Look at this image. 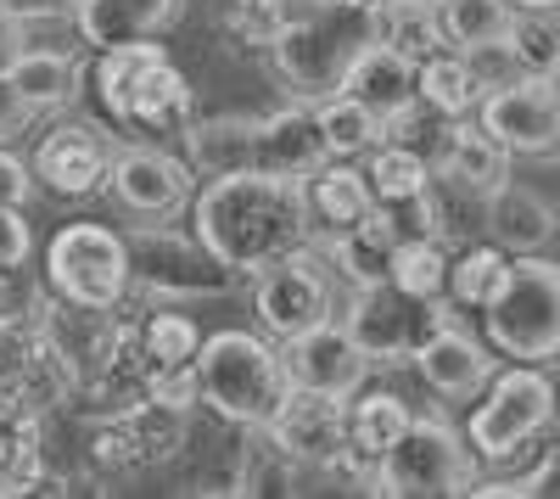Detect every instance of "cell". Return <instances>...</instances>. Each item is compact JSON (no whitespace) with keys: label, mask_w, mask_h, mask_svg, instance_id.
<instances>
[{"label":"cell","mask_w":560,"mask_h":499,"mask_svg":"<svg viewBox=\"0 0 560 499\" xmlns=\"http://www.w3.org/2000/svg\"><path fill=\"white\" fill-rule=\"evenodd\" d=\"M197 208V236L236 269V276H258L264 264L308 242V213L303 192L287 174H213L191 197Z\"/></svg>","instance_id":"obj_1"},{"label":"cell","mask_w":560,"mask_h":499,"mask_svg":"<svg viewBox=\"0 0 560 499\" xmlns=\"http://www.w3.org/2000/svg\"><path fill=\"white\" fill-rule=\"evenodd\" d=\"M370 39H382V0H275L269 57L298 102L337 96L348 62Z\"/></svg>","instance_id":"obj_2"},{"label":"cell","mask_w":560,"mask_h":499,"mask_svg":"<svg viewBox=\"0 0 560 499\" xmlns=\"http://www.w3.org/2000/svg\"><path fill=\"white\" fill-rule=\"evenodd\" d=\"M185 152L191 169L202 174H287L303 179L308 169L325 163V141H319V118L308 102L280 107V113H258V118H202L185 124Z\"/></svg>","instance_id":"obj_3"},{"label":"cell","mask_w":560,"mask_h":499,"mask_svg":"<svg viewBox=\"0 0 560 499\" xmlns=\"http://www.w3.org/2000/svg\"><path fill=\"white\" fill-rule=\"evenodd\" d=\"M287 393H292L287 359H280L264 337H253V332L202 337V348H197V398L213 404V416L258 432V427L275 421Z\"/></svg>","instance_id":"obj_4"},{"label":"cell","mask_w":560,"mask_h":499,"mask_svg":"<svg viewBox=\"0 0 560 499\" xmlns=\"http://www.w3.org/2000/svg\"><path fill=\"white\" fill-rule=\"evenodd\" d=\"M96 79L102 118L118 129H185L191 124V84L168 62L158 39H135L102 51V62L90 68Z\"/></svg>","instance_id":"obj_5"},{"label":"cell","mask_w":560,"mask_h":499,"mask_svg":"<svg viewBox=\"0 0 560 499\" xmlns=\"http://www.w3.org/2000/svg\"><path fill=\"white\" fill-rule=\"evenodd\" d=\"M488 348L516 365H549L560 359V264L538 253H516L504 287L482 303Z\"/></svg>","instance_id":"obj_6"},{"label":"cell","mask_w":560,"mask_h":499,"mask_svg":"<svg viewBox=\"0 0 560 499\" xmlns=\"http://www.w3.org/2000/svg\"><path fill=\"white\" fill-rule=\"evenodd\" d=\"M129 247V287L152 292L163 303H191V298H224L236 287L230 269L197 231H168V224H135L124 236Z\"/></svg>","instance_id":"obj_7"},{"label":"cell","mask_w":560,"mask_h":499,"mask_svg":"<svg viewBox=\"0 0 560 499\" xmlns=\"http://www.w3.org/2000/svg\"><path fill=\"white\" fill-rule=\"evenodd\" d=\"M39 343H45V359L62 371L68 387H107L124 359H129V326L118 321V309H90V303H45L39 309Z\"/></svg>","instance_id":"obj_8"},{"label":"cell","mask_w":560,"mask_h":499,"mask_svg":"<svg viewBox=\"0 0 560 499\" xmlns=\"http://www.w3.org/2000/svg\"><path fill=\"white\" fill-rule=\"evenodd\" d=\"M477 483V455L448 421L409 416L404 438L376 461V494L387 499H427V494H465Z\"/></svg>","instance_id":"obj_9"},{"label":"cell","mask_w":560,"mask_h":499,"mask_svg":"<svg viewBox=\"0 0 560 499\" xmlns=\"http://www.w3.org/2000/svg\"><path fill=\"white\" fill-rule=\"evenodd\" d=\"M555 421V382L538 365H510L504 376H488V398L471 410L465 443L477 461H510Z\"/></svg>","instance_id":"obj_10"},{"label":"cell","mask_w":560,"mask_h":499,"mask_svg":"<svg viewBox=\"0 0 560 499\" xmlns=\"http://www.w3.org/2000/svg\"><path fill=\"white\" fill-rule=\"evenodd\" d=\"M45 281L68 303H90V309H118L129 292V247L107 224L73 219L51 236L45 247Z\"/></svg>","instance_id":"obj_11"},{"label":"cell","mask_w":560,"mask_h":499,"mask_svg":"<svg viewBox=\"0 0 560 499\" xmlns=\"http://www.w3.org/2000/svg\"><path fill=\"white\" fill-rule=\"evenodd\" d=\"M443 321H454L443 298H409L393 281H370V287H353L342 326L353 332V343L364 348L370 365H404Z\"/></svg>","instance_id":"obj_12"},{"label":"cell","mask_w":560,"mask_h":499,"mask_svg":"<svg viewBox=\"0 0 560 499\" xmlns=\"http://www.w3.org/2000/svg\"><path fill=\"white\" fill-rule=\"evenodd\" d=\"M477 124L493 135L510 158H538V163L560 158V96H555L549 79L516 73V79L482 90Z\"/></svg>","instance_id":"obj_13"},{"label":"cell","mask_w":560,"mask_h":499,"mask_svg":"<svg viewBox=\"0 0 560 499\" xmlns=\"http://www.w3.org/2000/svg\"><path fill=\"white\" fill-rule=\"evenodd\" d=\"M258 321L275 343H287L319 321H331V276H325V264L319 253L308 247H292V253H280L275 264L258 269Z\"/></svg>","instance_id":"obj_14"},{"label":"cell","mask_w":560,"mask_h":499,"mask_svg":"<svg viewBox=\"0 0 560 499\" xmlns=\"http://www.w3.org/2000/svg\"><path fill=\"white\" fill-rule=\"evenodd\" d=\"M107 192L140 219H174L197 197V174L158 147H124L107 169Z\"/></svg>","instance_id":"obj_15"},{"label":"cell","mask_w":560,"mask_h":499,"mask_svg":"<svg viewBox=\"0 0 560 499\" xmlns=\"http://www.w3.org/2000/svg\"><path fill=\"white\" fill-rule=\"evenodd\" d=\"M287 376H292V387H314V393H337V398H353L359 387H364V376H370V359H364V348L353 343V332L348 326H337V321H319V326H308V332H298V337H287Z\"/></svg>","instance_id":"obj_16"},{"label":"cell","mask_w":560,"mask_h":499,"mask_svg":"<svg viewBox=\"0 0 560 499\" xmlns=\"http://www.w3.org/2000/svg\"><path fill=\"white\" fill-rule=\"evenodd\" d=\"M264 432H269V443L280 449V455H292L298 466H325L348 443V398L292 387Z\"/></svg>","instance_id":"obj_17"},{"label":"cell","mask_w":560,"mask_h":499,"mask_svg":"<svg viewBox=\"0 0 560 499\" xmlns=\"http://www.w3.org/2000/svg\"><path fill=\"white\" fill-rule=\"evenodd\" d=\"M337 90H342V96H353V102H364L370 113L387 124V135H393L420 107V62L404 57L398 45H387V39H370L364 51L348 62V73H342Z\"/></svg>","instance_id":"obj_18"},{"label":"cell","mask_w":560,"mask_h":499,"mask_svg":"<svg viewBox=\"0 0 560 499\" xmlns=\"http://www.w3.org/2000/svg\"><path fill=\"white\" fill-rule=\"evenodd\" d=\"M415 371H420V382H427L432 393H443V398H471L493 376V348L477 343L459 321H443L427 343L415 348Z\"/></svg>","instance_id":"obj_19"},{"label":"cell","mask_w":560,"mask_h":499,"mask_svg":"<svg viewBox=\"0 0 560 499\" xmlns=\"http://www.w3.org/2000/svg\"><path fill=\"white\" fill-rule=\"evenodd\" d=\"M28 169H34V179H39L45 192H57V197H90V192L107 186L113 158H107V147L84 124H62V129H51L39 141V152H34Z\"/></svg>","instance_id":"obj_20"},{"label":"cell","mask_w":560,"mask_h":499,"mask_svg":"<svg viewBox=\"0 0 560 499\" xmlns=\"http://www.w3.org/2000/svg\"><path fill=\"white\" fill-rule=\"evenodd\" d=\"M432 174H443L448 186L471 192V197H493L504 179H510V152L493 141V135L471 118H448L443 141H438V158H432Z\"/></svg>","instance_id":"obj_21"},{"label":"cell","mask_w":560,"mask_h":499,"mask_svg":"<svg viewBox=\"0 0 560 499\" xmlns=\"http://www.w3.org/2000/svg\"><path fill=\"white\" fill-rule=\"evenodd\" d=\"M298 192H303V213H308V236H319V242L348 231V224H359L376 208V197L364 186V169H353L348 158H325L319 169H308L298 179Z\"/></svg>","instance_id":"obj_22"},{"label":"cell","mask_w":560,"mask_h":499,"mask_svg":"<svg viewBox=\"0 0 560 499\" xmlns=\"http://www.w3.org/2000/svg\"><path fill=\"white\" fill-rule=\"evenodd\" d=\"M179 18V0H73V28L90 51L152 39Z\"/></svg>","instance_id":"obj_23"},{"label":"cell","mask_w":560,"mask_h":499,"mask_svg":"<svg viewBox=\"0 0 560 499\" xmlns=\"http://www.w3.org/2000/svg\"><path fill=\"white\" fill-rule=\"evenodd\" d=\"M28 398H0V499L45 488V443Z\"/></svg>","instance_id":"obj_24"},{"label":"cell","mask_w":560,"mask_h":499,"mask_svg":"<svg viewBox=\"0 0 560 499\" xmlns=\"http://www.w3.org/2000/svg\"><path fill=\"white\" fill-rule=\"evenodd\" d=\"M12 79V90H18V102L28 107V113H62V107H73V96H79V62L68 57V51H57V45H23V51L0 68Z\"/></svg>","instance_id":"obj_25"},{"label":"cell","mask_w":560,"mask_h":499,"mask_svg":"<svg viewBox=\"0 0 560 499\" xmlns=\"http://www.w3.org/2000/svg\"><path fill=\"white\" fill-rule=\"evenodd\" d=\"M488 231L504 253H538L549 247V236L560 231V213L549 208V197L527 192V186H504L488 197Z\"/></svg>","instance_id":"obj_26"},{"label":"cell","mask_w":560,"mask_h":499,"mask_svg":"<svg viewBox=\"0 0 560 499\" xmlns=\"http://www.w3.org/2000/svg\"><path fill=\"white\" fill-rule=\"evenodd\" d=\"M393 247H398V236H393V224H387L376 208H370L359 224H348V231L325 236V258H331L353 287L387 281V269H393Z\"/></svg>","instance_id":"obj_27"},{"label":"cell","mask_w":560,"mask_h":499,"mask_svg":"<svg viewBox=\"0 0 560 499\" xmlns=\"http://www.w3.org/2000/svg\"><path fill=\"white\" fill-rule=\"evenodd\" d=\"M482 79L477 68L465 62V51H454V45H443V51L420 57V102H427L432 113L443 118H471L477 102H482Z\"/></svg>","instance_id":"obj_28"},{"label":"cell","mask_w":560,"mask_h":499,"mask_svg":"<svg viewBox=\"0 0 560 499\" xmlns=\"http://www.w3.org/2000/svg\"><path fill=\"white\" fill-rule=\"evenodd\" d=\"M314 118H319V141H325V158H364L370 147H382L387 141V124L370 113L364 102H353V96H319L314 102Z\"/></svg>","instance_id":"obj_29"},{"label":"cell","mask_w":560,"mask_h":499,"mask_svg":"<svg viewBox=\"0 0 560 499\" xmlns=\"http://www.w3.org/2000/svg\"><path fill=\"white\" fill-rule=\"evenodd\" d=\"M364 186L376 202H409L420 192H432V158H420L415 147L382 141L364 152Z\"/></svg>","instance_id":"obj_30"},{"label":"cell","mask_w":560,"mask_h":499,"mask_svg":"<svg viewBox=\"0 0 560 499\" xmlns=\"http://www.w3.org/2000/svg\"><path fill=\"white\" fill-rule=\"evenodd\" d=\"M438 23L454 51H477V45H493L510 34L516 7L510 0H438Z\"/></svg>","instance_id":"obj_31"},{"label":"cell","mask_w":560,"mask_h":499,"mask_svg":"<svg viewBox=\"0 0 560 499\" xmlns=\"http://www.w3.org/2000/svg\"><path fill=\"white\" fill-rule=\"evenodd\" d=\"M404 427H409V404L398 393H364L348 404V443L376 461L404 438Z\"/></svg>","instance_id":"obj_32"},{"label":"cell","mask_w":560,"mask_h":499,"mask_svg":"<svg viewBox=\"0 0 560 499\" xmlns=\"http://www.w3.org/2000/svg\"><path fill=\"white\" fill-rule=\"evenodd\" d=\"M51 365L39 343V326L18 321V314H0V398H28L34 376Z\"/></svg>","instance_id":"obj_33"},{"label":"cell","mask_w":560,"mask_h":499,"mask_svg":"<svg viewBox=\"0 0 560 499\" xmlns=\"http://www.w3.org/2000/svg\"><path fill=\"white\" fill-rule=\"evenodd\" d=\"M387 281H393L398 292H409V298H443V292H448V253H443V236L398 242Z\"/></svg>","instance_id":"obj_34"},{"label":"cell","mask_w":560,"mask_h":499,"mask_svg":"<svg viewBox=\"0 0 560 499\" xmlns=\"http://www.w3.org/2000/svg\"><path fill=\"white\" fill-rule=\"evenodd\" d=\"M147 348V371H174V365H197V348H202V332L185 309H158L147 326L135 337Z\"/></svg>","instance_id":"obj_35"},{"label":"cell","mask_w":560,"mask_h":499,"mask_svg":"<svg viewBox=\"0 0 560 499\" xmlns=\"http://www.w3.org/2000/svg\"><path fill=\"white\" fill-rule=\"evenodd\" d=\"M504 51L516 62V73L549 79L560 68V28L549 23V12H516V23L504 34Z\"/></svg>","instance_id":"obj_36"},{"label":"cell","mask_w":560,"mask_h":499,"mask_svg":"<svg viewBox=\"0 0 560 499\" xmlns=\"http://www.w3.org/2000/svg\"><path fill=\"white\" fill-rule=\"evenodd\" d=\"M504 269H510V258H504L499 242L493 247H465L459 258H448V298L459 309H482L504 287Z\"/></svg>","instance_id":"obj_37"},{"label":"cell","mask_w":560,"mask_h":499,"mask_svg":"<svg viewBox=\"0 0 560 499\" xmlns=\"http://www.w3.org/2000/svg\"><path fill=\"white\" fill-rule=\"evenodd\" d=\"M382 39L398 45L404 57H432L443 51V23H438V7H409V0H382Z\"/></svg>","instance_id":"obj_38"},{"label":"cell","mask_w":560,"mask_h":499,"mask_svg":"<svg viewBox=\"0 0 560 499\" xmlns=\"http://www.w3.org/2000/svg\"><path fill=\"white\" fill-rule=\"evenodd\" d=\"M230 34L247 45L275 39V0H230Z\"/></svg>","instance_id":"obj_39"},{"label":"cell","mask_w":560,"mask_h":499,"mask_svg":"<svg viewBox=\"0 0 560 499\" xmlns=\"http://www.w3.org/2000/svg\"><path fill=\"white\" fill-rule=\"evenodd\" d=\"M28 253H34V231H28L23 208H0V276L28 264Z\"/></svg>","instance_id":"obj_40"},{"label":"cell","mask_w":560,"mask_h":499,"mask_svg":"<svg viewBox=\"0 0 560 499\" xmlns=\"http://www.w3.org/2000/svg\"><path fill=\"white\" fill-rule=\"evenodd\" d=\"M28 197H34V169L0 147V208H23Z\"/></svg>","instance_id":"obj_41"},{"label":"cell","mask_w":560,"mask_h":499,"mask_svg":"<svg viewBox=\"0 0 560 499\" xmlns=\"http://www.w3.org/2000/svg\"><path fill=\"white\" fill-rule=\"evenodd\" d=\"M28 118H34V113H28V107L18 102V90H12V79L0 73V147H7V141H12V135H18V129H23Z\"/></svg>","instance_id":"obj_42"},{"label":"cell","mask_w":560,"mask_h":499,"mask_svg":"<svg viewBox=\"0 0 560 499\" xmlns=\"http://www.w3.org/2000/svg\"><path fill=\"white\" fill-rule=\"evenodd\" d=\"M516 483H522V499H527V494H560V455H555V461H544L538 472L516 477Z\"/></svg>","instance_id":"obj_43"},{"label":"cell","mask_w":560,"mask_h":499,"mask_svg":"<svg viewBox=\"0 0 560 499\" xmlns=\"http://www.w3.org/2000/svg\"><path fill=\"white\" fill-rule=\"evenodd\" d=\"M516 12H560V0H510Z\"/></svg>","instance_id":"obj_44"},{"label":"cell","mask_w":560,"mask_h":499,"mask_svg":"<svg viewBox=\"0 0 560 499\" xmlns=\"http://www.w3.org/2000/svg\"><path fill=\"white\" fill-rule=\"evenodd\" d=\"M549 84H555V96H560V68H555V73H549Z\"/></svg>","instance_id":"obj_45"},{"label":"cell","mask_w":560,"mask_h":499,"mask_svg":"<svg viewBox=\"0 0 560 499\" xmlns=\"http://www.w3.org/2000/svg\"><path fill=\"white\" fill-rule=\"evenodd\" d=\"M409 7H438V0H409Z\"/></svg>","instance_id":"obj_46"},{"label":"cell","mask_w":560,"mask_h":499,"mask_svg":"<svg viewBox=\"0 0 560 499\" xmlns=\"http://www.w3.org/2000/svg\"><path fill=\"white\" fill-rule=\"evenodd\" d=\"M555 410H560V387H555Z\"/></svg>","instance_id":"obj_47"}]
</instances>
